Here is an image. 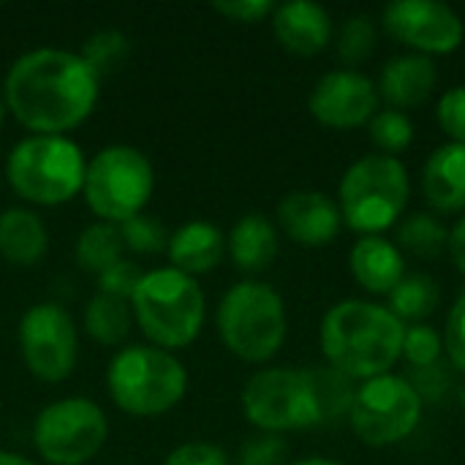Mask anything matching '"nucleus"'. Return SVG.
I'll return each instance as SVG.
<instances>
[{
	"label": "nucleus",
	"instance_id": "nucleus-1",
	"mask_svg": "<svg viewBox=\"0 0 465 465\" xmlns=\"http://www.w3.org/2000/svg\"><path fill=\"white\" fill-rule=\"evenodd\" d=\"M101 76L79 52L41 46L19 54L3 82L14 120L35 136H65L95 109Z\"/></svg>",
	"mask_w": 465,
	"mask_h": 465
},
{
	"label": "nucleus",
	"instance_id": "nucleus-2",
	"mask_svg": "<svg viewBox=\"0 0 465 465\" xmlns=\"http://www.w3.org/2000/svg\"><path fill=\"white\" fill-rule=\"evenodd\" d=\"M406 324L379 302H335L319 327V346L327 365L338 368L357 384L390 373L403 354Z\"/></svg>",
	"mask_w": 465,
	"mask_h": 465
},
{
	"label": "nucleus",
	"instance_id": "nucleus-3",
	"mask_svg": "<svg viewBox=\"0 0 465 465\" xmlns=\"http://www.w3.org/2000/svg\"><path fill=\"white\" fill-rule=\"evenodd\" d=\"M134 322L144 338L163 351L191 346L204 324V292L196 278L174 267L144 272L131 297Z\"/></svg>",
	"mask_w": 465,
	"mask_h": 465
},
{
	"label": "nucleus",
	"instance_id": "nucleus-4",
	"mask_svg": "<svg viewBox=\"0 0 465 465\" xmlns=\"http://www.w3.org/2000/svg\"><path fill=\"white\" fill-rule=\"evenodd\" d=\"M411 183L401 158L371 153L357 158L341 177L338 210L357 234H384L398 226L409 204Z\"/></svg>",
	"mask_w": 465,
	"mask_h": 465
},
{
	"label": "nucleus",
	"instance_id": "nucleus-5",
	"mask_svg": "<svg viewBox=\"0 0 465 465\" xmlns=\"http://www.w3.org/2000/svg\"><path fill=\"white\" fill-rule=\"evenodd\" d=\"M87 161L68 136H25L5 161V177L16 196L38 207H57L82 193Z\"/></svg>",
	"mask_w": 465,
	"mask_h": 465
},
{
	"label": "nucleus",
	"instance_id": "nucleus-6",
	"mask_svg": "<svg viewBox=\"0 0 465 465\" xmlns=\"http://www.w3.org/2000/svg\"><path fill=\"white\" fill-rule=\"evenodd\" d=\"M114 406L131 417H161L172 411L188 390L183 362L155 346H123L106 371Z\"/></svg>",
	"mask_w": 465,
	"mask_h": 465
},
{
	"label": "nucleus",
	"instance_id": "nucleus-7",
	"mask_svg": "<svg viewBox=\"0 0 465 465\" xmlns=\"http://www.w3.org/2000/svg\"><path fill=\"white\" fill-rule=\"evenodd\" d=\"M215 324L223 346L237 360L262 365L286 341V305L272 286L242 281L223 294Z\"/></svg>",
	"mask_w": 465,
	"mask_h": 465
},
{
	"label": "nucleus",
	"instance_id": "nucleus-8",
	"mask_svg": "<svg viewBox=\"0 0 465 465\" xmlns=\"http://www.w3.org/2000/svg\"><path fill=\"white\" fill-rule=\"evenodd\" d=\"M155 191V172L147 155L131 144H109L87 161L82 196L90 213L120 226L144 213Z\"/></svg>",
	"mask_w": 465,
	"mask_h": 465
},
{
	"label": "nucleus",
	"instance_id": "nucleus-9",
	"mask_svg": "<svg viewBox=\"0 0 465 465\" xmlns=\"http://www.w3.org/2000/svg\"><path fill=\"white\" fill-rule=\"evenodd\" d=\"M109 439L104 409L87 398H63L44 406L33 422L35 452L49 465L90 463Z\"/></svg>",
	"mask_w": 465,
	"mask_h": 465
},
{
	"label": "nucleus",
	"instance_id": "nucleus-10",
	"mask_svg": "<svg viewBox=\"0 0 465 465\" xmlns=\"http://www.w3.org/2000/svg\"><path fill=\"white\" fill-rule=\"evenodd\" d=\"M422 406L406 376L384 373L357 387L349 425L368 447H395L420 428Z\"/></svg>",
	"mask_w": 465,
	"mask_h": 465
},
{
	"label": "nucleus",
	"instance_id": "nucleus-11",
	"mask_svg": "<svg viewBox=\"0 0 465 465\" xmlns=\"http://www.w3.org/2000/svg\"><path fill=\"white\" fill-rule=\"evenodd\" d=\"M242 414L259 433H289L316 425V411L294 368H267L248 379L242 390Z\"/></svg>",
	"mask_w": 465,
	"mask_h": 465
},
{
	"label": "nucleus",
	"instance_id": "nucleus-12",
	"mask_svg": "<svg viewBox=\"0 0 465 465\" xmlns=\"http://www.w3.org/2000/svg\"><path fill=\"white\" fill-rule=\"evenodd\" d=\"M19 354L38 381H65L79 357L76 324L68 311L54 302H38L27 308L19 319Z\"/></svg>",
	"mask_w": 465,
	"mask_h": 465
},
{
	"label": "nucleus",
	"instance_id": "nucleus-13",
	"mask_svg": "<svg viewBox=\"0 0 465 465\" xmlns=\"http://www.w3.org/2000/svg\"><path fill=\"white\" fill-rule=\"evenodd\" d=\"M381 19L395 41L425 57L452 54L465 38L460 14L439 0H395L384 8Z\"/></svg>",
	"mask_w": 465,
	"mask_h": 465
},
{
	"label": "nucleus",
	"instance_id": "nucleus-14",
	"mask_svg": "<svg viewBox=\"0 0 465 465\" xmlns=\"http://www.w3.org/2000/svg\"><path fill=\"white\" fill-rule=\"evenodd\" d=\"M308 109L322 125L351 131L379 112V90L357 68H335L313 84Z\"/></svg>",
	"mask_w": 465,
	"mask_h": 465
},
{
	"label": "nucleus",
	"instance_id": "nucleus-15",
	"mask_svg": "<svg viewBox=\"0 0 465 465\" xmlns=\"http://www.w3.org/2000/svg\"><path fill=\"white\" fill-rule=\"evenodd\" d=\"M275 218L283 234L305 248L330 245L343 226L338 202L324 191H313V188H300L286 193L275 210Z\"/></svg>",
	"mask_w": 465,
	"mask_h": 465
},
{
	"label": "nucleus",
	"instance_id": "nucleus-16",
	"mask_svg": "<svg viewBox=\"0 0 465 465\" xmlns=\"http://www.w3.org/2000/svg\"><path fill=\"white\" fill-rule=\"evenodd\" d=\"M272 33L278 44L300 57H313L332 41V19L324 5L308 0H292L275 5Z\"/></svg>",
	"mask_w": 465,
	"mask_h": 465
},
{
	"label": "nucleus",
	"instance_id": "nucleus-17",
	"mask_svg": "<svg viewBox=\"0 0 465 465\" xmlns=\"http://www.w3.org/2000/svg\"><path fill=\"white\" fill-rule=\"evenodd\" d=\"M439 84V71L433 57L425 54H398L392 57L379 76V98H384L392 109H417L422 106Z\"/></svg>",
	"mask_w": 465,
	"mask_h": 465
},
{
	"label": "nucleus",
	"instance_id": "nucleus-18",
	"mask_svg": "<svg viewBox=\"0 0 465 465\" xmlns=\"http://www.w3.org/2000/svg\"><path fill=\"white\" fill-rule=\"evenodd\" d=\"M349 270L365 292L387 297L406 278L403 251L381 234H365L351 245Z\"/></svg>",
	"mask_w": 465,
	"mask_h": 465
},
{
	"label": "nucleus",
	"instance_id": "nucleus-19",
	"mask_svg": "<svg viewBox=\"0 0 465 465\" xmlns=\"http://www.w3.org/2000/svg\"><path fill=\"white\" fill-rule=\"evenodd\" d=\"M422 193L436 213L465 210V144L447 142L422 166Z\"/></svg>",
	"mask_w": 465,
	"mask_h": 465
},
{
	"label": "nucleus",
	"instance_id": "nucleus-20",
	"mask_svg": "<svg viewBox=\"0 0 465 465\" xmlns=\"http://www.w3.org/2000/svg\"><path fill=\"white\" fill-rule=\"evenodd\" d=\"M223 253H226V237L210 221L183 223L180 229H174L169 234V245H166V256L172 262L169 267H174L177 272H185L191 278L215 270L221 264Z\"/></svg>",
	"mask_w": 465,
	"mask_h": 465
},
{
	"label": "nucleus",
	"instance_id": "nucleus-21",
	"mask_svg": "<svg viewBox=\"0 0 465 465\" xmlns=\"http://www.w3.org/2000/svg\"><path fill=\"white\" fill-rule=\"evenodd\" d=\"M278 245H281L278 229L262 213L242 215L226 237V251H229L234 267L242 272L267 270L278 256Z\"/></svg>",
	"mask_w": 465,
	"mask_h": 465
},
{
	"label": "nucleus",
	"instance_id": "nucleus-22",
	"mask_svg": "<svg viewBox=\"0 0 465 465\" xmlns=\"http://www.w3.org/2000/svg\"><path fill=\"white\" fill-rule=\"evenodd\" d=\"M49 232L38 213L8 207L0 213V256L14 267H33L46 256Z\"/></svg>",
	"mask_w": 465,
	"mask_h": 465
},
{
	"label": "nucleus",
	"instance_id": "nucleus-23",
	"mask_svg": "<svg viewBox=\"0 0 465 465\" xmlns=\"http://www.w3.org/2000/svg\"><path fill=\"white\" fill-rule=\"evenodd\" d=\"M302 379L316 411V425H327V422H338V420H349L354 398H357V381L349 379L346 373H341L332 365H311L302 368Z\"/></svg>",
	"mask_w": 465,
	"mask_h": 465
},
{
	"label": "nucleus",
	"instance_id": "nucleus-24",
	"mask_svg": "<svg viewBox=\"0 0 465 465\" xmlns=\"http://www.w3.org/2000/svg\"><path fill=\"white\" fill-rule=\"evenodd\" d=\"M134 311L128 300L95 294L84 308V330L101 346H123L131 332Z\"/></svg>",
	"mask_w": 465,
	"mask_h": 465
},
{
	"label": "nucleus",
	"instance_id": "nucleus-25",
	"mask_svg": "<svg viewBox=\"0 0 465 465\" xmlns=\"http://www.w3.org/2000/svg\"><path fill=\"white\" fill-rule=\"evenodd\" d=\"M123 253H125V245H123V237H120V226L104 223V221H95V223L84 226L79 232L76 248H74L76 264L84 272H93V275H101L104 270L117 264L123 259Z\"/></svg>",
	"mask_w": 465,
	"mask_h": 465
},
{
	"label": "nucleus",
	"instance_id": "nucleus-26",
	"mask_svg": "<svg viewBox=\"0 0 465 465\" xmlns=\"http://www.w3.org/2000/svg\"><path fill=\"white\" fill-rule=\"evenodd\" d=\"M395 245L417 259H439L450 245V229L428 213H414L398 223Z\"/></svg>",
	"mask_w": 465,
	"mask_h": 465
},
{
	"label": "nucleus",
	"instance_id": "nucleus-27",
	"mask_svg": "<svg viewBox=\"0 0 465 465\" xmlns=\"http://www.w3.org/2000/svg\"><path fill=\"white\" fill-rule=\"evenodd\" d=\"M441 292L436 286V281L430 275L414 272L406 275L392 292H390V311L401 319V322H414L422 324V319H428L436 308H439Z\"/></svg>",
	"mask_w": 465,
	"mask_h": 465
},
{
	"label": "nucleus",
	"instance_id": "nucleus-28",
	"mask_svg": "<svg viewBox=\"0 0 465 465\" xmlns=\"http://www.w3.org/2000/svg\"><path fill=\"white\" fill-rule=\"evenodd\" d=\"M79 54H82V60H84L98 76H106V74H114V71L128 60V54H131V41H128L125 33L106 27V30L93 33V35L82 44Z\"/></svg>",
	"mask_w": 465,
	"mask_h": 465
},
{
	"label": "nucleus",
	"instance_id": "nucleus-29",
	"mask_svg": "<svg viewBox=\"0 0 465 465\" xmlns=\"http://www.w3.org/2000/svg\"><path fill=\"white\" fill-rule=\"evenodd\" d=\"M368 134H371V142L379 147L381 155L398 158V153H403L414 142V123L409 120L406 112L381 109L371 117Z\"/></svg>",
	"mask_w": 465,
	"mask_h": 465
},
{
	"label": "nucleus",
	"instance_id": "nucleus-30",
	"mask_svg": "<svg viewBox=\"0 0 465 465\" xmlns=\"http://www.w3.org/2000/svg\"><path fill=\"white\" fill-rule=\"evenodd\" d=\"M120 237L125 251L139 253V256H150V253H166L169 245V232L166 226L147 213H139L128 221L120 223Z\"/></svg>",
	"mask_w": 465,
	"mask_h": 465
},
{
	"label": "nucleus",
	"instance_id": "nucleus-31",
	"mask_svg": "<svg viewBox=\"0 0 465 465\" xmlns=\"http://www.w3.org/2000/svg\"><path fill=\"white\" fill-rule=\"evenodd\" d=\"M376 46V25L371 16H349L338 30V57L346 65L365 63Z\"/></svg>",
	"mask_w": 465,
	"mask_h": 465
},
{
	"label": "nucleus",
	"instance_id": "nucleus-32",
	"mask_svg": "<svg viewBox=\"0 0 465 465\" xmlns=\"http://www.w3.org/2000/svg\"><path fill=\"white\" fill-rule=\"evenodd\" d=\"M441 357H444V338H441V332H436L430 324H411V327H406L401 360H406L411 371L436 365V362H441Z\"/></svg>",
	"mask_w": 465,
	"mask_h": 465
},
{
	"label": "nucleus",
	"instance_id": "nucleus-33",
	"mask_svg": "<svg viewBox=\"0 0 465 465\" xmlns=\"http://www.w3.org/2000/svg\"><path fill=\"white\" fill-rule=\"evenodd\" d=\"M406 379H409V384L414 387V392L420 395L422 403H439L455 387V381H452V365H447L444 360L436 362V365H428V368H417Z\"/></svg>",
	"mask_w": 465,
	"mask_h": 465
},
{
	"label": "nucleus",
	"instance_id": "nucleus-34",
	"mask_svg": "<svg viewBox=\"0 0 465 465\" xmlns=\"http://www.w3.org/2000/svg\"><path fill=\"white\" fill-rule=\"evenodd\" d=\"M289 460V444L278 433H259L248 439L240 450V465H286Z\"/></svg>",
	"mask_w": 465,
	"mask_h": 465
},
{
	"label": "nucleus",
	"instance_id": "nucleus-35",
	"mask_svg": "<svg viewBox=\"0 0 465 465\" xmlns=\"http://www.w3.org/2000/svg\"><path fill=\"white\" fill-rule=\"evenodd\" d=\"M436 120L441 125V131L450 136V142L465 144V87L458 84L452 90H447L439 98L436 106Z\"/></svg>",
	"mask_w": 465,
	"mask_h": 465
},
{
	"label": "nucleus",
	"instance_id": "nucleus-36",
	"mask_svg": "<svg viewBox=\"0 0 465 465\" xmlns=\"http://www.w3.org/2000/svg\"><path fill=\"white\" fill-rule=\"evenodd\" d=\"M142 275H144V272L139 270V264H134V262H128V259H120L117 264H112L109 270H104V272L98 275V292L131 302V297H134V292H136Z\"/></svg>",
	"mask_w": 465,
	"mask_h": 465
},
{
	"label": "nucleus",
	"instance_id": "nucleus-37",
	"mask_svg": "<svg viewBox=\"0 0 465 465\" xmlns=\"http://www.w3.org/2000/svg\"><path fill=\"white\" fill-rule=\"evenodd\" d=\"M441 338H444V351H447L450 365L465 373V292L455 300Z\"/></svg>",
	"mask_w": 465,
	"mask_h": 465
},
{
	"label": "nucleus",
	"instance_id": "nucleus-38",
	"mask_svg": "<svg viewBox=\"0 0 465 465\" xmlns=\"http://www.w3.org/2000/svg\"><path fill=\"white\" fill-rule=\"evenodd\" d=\"M163 465H229L226 452L210 441H188L166 455Z\"/></svg>",
	"mask_w": 465,
	"mask_h": 465
},
{
	"label": "nucleus",
	"instance_id": "nucleus-39",
	"mask_svg": "<svg viewBox=\"0 0 465 465\" xmlns=\"http://www.w3.org/2000/svg\"><path fill=\"white\" fill-rule=\"evenodd\" d=\"M213 11H218L221 16H226L232 22L256 25V22L272 16L275 3L272 0H221V3H213Z\"/></svg>",
	"mask_w": 465,
	"mask_h": 465
},
{
	"label": "nucleus",
	"instance_id": "nucleus-40",
	"mask_svg": "<svg viewBox=\"0 0 465 465\" xmlns=\"http://www.w3.org/2000/svg\"><path fill=\"white\" fill-rule=\"evenodd\" d=\"M458 272L465 278V213L458 218V223L450 229V245H447Z\"/></svg>",
	"mask_w": 465,
	"mask_h": 465
},
{
	"label": "nucleus",
	"instance_id": "nucleus-41",
	"mask_svg": "<svg viewBox=\"0 0 465 465\" xmlns=\"http://www.w3.org/2000/svg\"><path fill=\"white\" fill-rule=\"evenodd\" d=\"M0 465H38V463H33V460L22 458V455H16V452H3V450H0Z\"/></svg>",
	"mask_w": 465,
	"mask_h": 465
},
{
	"label": "nucleus",
	"instance_id": "nucleus-42",
	"mask_svg": "<svg viewBox=\"0 0 465 465\" xmlns=\"http://www.w3.org/2000/svg\"><path fill=\"white\" fill-rule=\"evenodd\" d=\"M292 465H343L338 463V460H330V458H319V455H313V458H302V460H297V463Z\"/></svg>",
	"mask_w": 465,
	"mask_h": 465
},
{
	"label": "nucleus",
	"instance_id": "nucleus-43",
	"mask_svg": "<svg viewBox=\"0 0 465 465\" xmlns=\"http://www.w3.org/2000/svg\"><path fill=\"white\" fill-rule=\"evenodd\" d=\"M458 403H460V409L465 411V381L458 387Z\"/></svg>",
	"mask_w": 465,
	"mask_h": 465
},
{
	"label": "nucleus",
	"instance_id": "nucleus-44",
	"mask_svg": "<svg viewBox=\"0 0 465 465\" xmlns=\"http://www.w3.org/2000/svg\"><path fill=\"white\" fill-rule=\"evenodd\" d=\"M5 112H8V109H5V101H3V95H0V125H3V120H5Z\"/></svg>",
	"mask_w": 465,
	"mask_h": 465
}]
</instances>
